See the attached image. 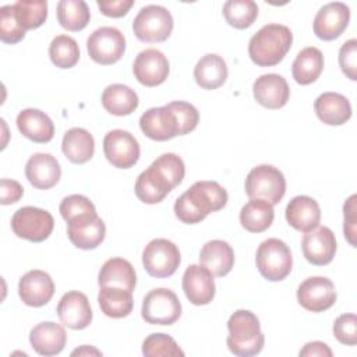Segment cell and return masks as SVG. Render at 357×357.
Segmentation results:
<instances>
[{"label": "cell", "instance_id": "5bb4252c", "mask_svg": "<svg viewBox=\"0 0 357 357\" xmlns=\"http://www.w3.org/2000/svg\"><path fill=\"white\" fill-rule=\"evenodd\" d=\"M350 21V8L342 1H333L322 6L317 13L312 29L317 38L322 40H333L339 38L347 28Z\"/></svg>", "mask_w": 357, "mask_h": 357}, {"label": "cell", "instance_id": "8992f818", "mask_svg": "<svg viewBox=\"0 0 357 357\" xmlns=\"http://www.w3.org/2000/svg\"><path fill=\"white\" fill-rule=\"evenodd\" d=\"M173 17L170 11L158 4L142 7L132 21V32L146 43H156L166 40L173 31Z\"/></svg>", "mask_w": 357, "mask_h": 357}, {"label": "cell", "instance_id": "7dc6e473", "mask_svg": "<svg viewBox=\"0 0 357 357\" xmlns=\"http://www.w3.org/2000/svg\"><path fill=\"white\" fill-rule=\"evenodd\" d=\"M356 201H357V195L353 194L351 197L347 198V201L343 205V216H344L343 233L351 247L357 245V241H356V237H357V234H356V223H357Z\"/></svg>", "mask_w": 357, "mask_h": 357}, {"label": "cell", "instance_id": "9a60e30c", "mask_svg": "<svg viewBox=\"0 0 357 357\" xmlns=\"http://www.w3.org/2000/svg\"><path fill=\"white\" fill-rule=\"evenodd\" d=\"M336 237L326 226H317L307 231L301 240V250L305 259L318 266L331 264L336 254Z\"/></svg>", "mask_w": 357, "mask_h": 357}, {"label": "cell", "instance_id": "3957f363", "mask_svg": "<svg viewBox=\"0 0 357 357\" xmlns=\"http://www.w3.org/2000/svg\"><path fill=\"white\" fill-rule=\"evenodd\" d=\"M229 336L226 339L229 350L238 357H251L264 349L265 336L261 331L259 319L248 310H237L227 321Z\"/></svg>", "mask_w": 357, "mask_h": 357}, {"label": "cell", "instance_id": "d590c367", "mask_svg": "<svg viewBox=\"0 0 357 357\" xmlns=\"http://www.w3.org/2000/svg\"><path fill=\"white\" fill-rule=\"evenodd\" d=\"M59 24L71 32L82 31L89 20V7L84 0H61L56 7Z\"/></svg>", "mask_w": 357, "mask_h": 357}, {"label": "cell", "instance_id": "484cf974", "mask_svg": "<svg viewBox=\"0 0 357 357\" xmlns=\"http://www.w3.org/2000/svg\"><path fill=\"white\" fill-rule=\"evenodd\" d=\"M317 117L328 126H342L351 117L349 99L336 92H324L314 102Z\"/></svg>", "mask_w": 357, "mask_h": 357}, {"label": "cell", "instance_id": "5b68a950", "mask_svg": "<svg viewBox=\"0 0 357 357\" xmlns=\"http://www.w3.org/2000/svg\"><path fill=\"white\" fill-rule=\"evenodd\" d=\"M244 187L248 198L264 199L273 206L280 202L286 192V178L278 167L259 165L250 170Z\"/></svg>", "mask_w": 357, "mask_h": 357}, {"label": "cell", "instance_id": "60d3db41", "mask_svg": "<svg viewBox=\"0 0 357 357\" xmlns=\"http://www.w3.org/2000/svg\"><path fill=\"white\" fill-rule=\"evenodd\" d=\"M151 166L156 169L173 188L183 181L185 174L184 162L176 153H163L155 159Z\"/></svg>", "mask_w": 357, "mask_h": 357}, {"label": "cell", "instance_id": "7a4b0ae2", "mask_svg": "<svg viewBox=\"0 0 357 357\" xmlns=\"http://www.w3.org/2000/svg\"><path fill=\"white\" fill-rule=\"evenodd\" d=\"M293 43V33L289 26L282 24L264 25L248 43V56L259 67L279 64Z\"/></svg>", "mask_w": 357, "mask_h": 357}, {"label": "cell", "instance_id": "cb8c5ba5", "mask_svg": "<svg viewBox=\"0 0 357 357\" xmlns=\"http://www.w3.org/2000/svg\"><path fill=\"white\" fill-rule=\"evenodd\" d=\"M286 220L293 229L307 233L319 225L321 208L314 198L297 195L286 206Z\"/></svg>", "mask_w": 357, "mask_h": 357}, {"label": "cell", "instance_id": "f907efd6", "mask_svg": "<svg viewBox=\"0 0 357 357\" xmlns=\"http://www.w3.org/2000/svg\"><path fill=\"white\" fill-rule=\"evenodd\" d=\"M332 350L329 349V346L324 342H308L301 350H300V356L303 357H332Z\"/></svg>", "mask_w": 357, "mask_h": 357}, {"label": "cell", "instance_id": "ee69618b", "mask_svg": "<svg viewBox=\"0 0 357 357\" xmlns=\"http://www.w3.org/2000/svg\"><path fill=\"white\" fill-rule=\"evenodd\" d=\"M60 215L66 222L73 220L74 218L88 215V213H96L95 205L92 201L81 194H73L60 202Z\"/></svg>", "mask_w": 357, "mask_h": 357}, {"label": "cell", "instance_id": "44dd1931", "mask_svg": "<svg viewBox=\"0 0 357 357\" xmlns=\"http://www.w3.org/2000/svg\"><path fill=\"white\" fill-rule=\"evenodd\" d=\"M139 128L153 141H167L178 135L174 113L167 105L148 109L139 117Z\"/></svg>", "mask_w": 357, "mask_h": 357}, {"label": "cell", "instance_id": "52a82bcc", "mask_svg": "<svg viewBox=\"0 0 357 357\" xmlns=\"http://www.w3.org/2000/svg\"><path fill=\"white\" fill-rule=\"evenodd\" d=\"M53 227L54 219L52 213L36 206L20 208L11 218L14 234L32 243L45 241L52 234Z\"/></svg>", "mask_w": 357, "mask_h": 357}, {"label": "cell", "instance_id": "1f68e13d", "mask_svg": "<svg viewBox=\"0 0 357 357\" xmlns=\"http://www.w3.org/2000/svg\"><path fill=\"white\" fill-rule=\"evenodd\" d=\"M324 54L319 49L314 46L304 47L298 52L291 66L294 81L300 85H310L315 82L324 70Z\"/></svg>", "mask_w": 357, "mask_h": 357}, {"label": "cell", "instance_id": "30bf717a", "mask_svg": "<svg viewBox=\"0 0 357 357\" xmlns=\"http://www.w3.org/2000/svg\"><path fill=\"white\" fill-rule=\"evenodd\" d=\"M89 57L102 66L117 63L126 52V38L114 26H100L86 39Z\"/></svg>", "mask_w": 357, "mask_h": 357}, {"label": "cell", "instance_id": "277c9868", "mask_svg": "<svg viewBox=\"0 0 357 357\" xmlns=\"http://www.w3.org/2000/svg\"><path fill=\"white\" fill-rule=\"evenodd\" d=\"M255 262L262 278L269 282H280L291 272L293 257L284 241L272 237L259 244Z\"/></svg>", "mask_w": 357, "mask_h": 357}, {"label": "cell", "instance_id": "816d5d0a", "mask_svg": "<svg viewBox=\"0 0 357 357\" xmlns=\"http://www.w3.org/2000/svg\"><path fill=\"white\" fill-rule=\"evenodd\" d=\"M71 356H102V353L99 350H96L95 347H92V346L84 344L79 349H75L71 353Z\"/></svg>", "mask_w": 357, "mask_h": 357}, {"label": "cell", "instance_id": "4dcf8cb0", "mask_svg": "<svg viewBox=\"0 0 357 357\" xmlns=\"http://www.w3.org/2000/svg\"><path fill=\"white\" fill-rule=\"evenodd\" d=\"M135 195L144 204H159L173 190L166 178L152 166L144 170L135 180Z\"/></svg>", "mask_w": 357, "mask_h": 357}, {"label": "cell", "instance_id": "836d02e7", "mask_svg": "<svg viewBox=\"0 0 357 357\" xmlns=\"http://www.w3.org/2000/svg\"><path fill=\"white\" fill-rule=\"evenodd\" d=\"M98 303L106 317L124 318L132 311V291L114 286H103L99 290Z\"/></svg>", "mask_w": 357, "mask_h": 357}, {"label": "cell", "instance_id": "6da1fadb", "mask_svg": "<svg viewBox=\"0 0 357 357\" xmlns=\"http://www.w3.org/2000/svg\"><path fill=\"white\" fill-rule=\"evenodd\" d=\"M227 191L218 181H195L174 202V213L185 225L202 222L227 204Z\"/></svg>", "mask_w": 357, "mask_h": 357}, {"label": "cell", "instance_id": "f35d334b", "mask_svg": "<svg viewBox=\"0 0 357 357\" xmlns=\"http://www.w3.org/2000/svg\"><path fill=\"white\" fill-rule=\"evenodd\" d=\"M15 18L20 25L28 29H36L42 26L47 18V1H32V0H20L13 4Z\"/></svg>", "mask_w": 357, "mask_h": 357}, {"label": "cell", "instance_id": "ab89813d", "mask_svg": "<svg viewBox=\"0 0 357 357\" xmlns=\"http://www.w3.org/2000/svg\"><path fill=\"white\" fill-rule=\"evenodd\" d=\"M142 354L146 357H176L184 356L176 340L166 333H151L142 342Z\"/></svg>", "mask_w": 357, "mask_h": 357}, {"label": "cell", "instance_id": "d4e9b609", "mask_svg": "<svg viewBox=\"0 0 357 357\" xmlns=\"http://www.w3.org/2000/svg\"><path fill=\"white\" fill-rule=\"evenodd\" d=\"M17 127L25 138L36 144H46L54 135L52 119L39 109L21 110L17 116Z\"/></svg>", "mask_w": 357, "mask_h": 357}, {"label": "cell", "instance_id": "4fadbf2b", "mask_svg": "<svg viewBox=\"0 0 357 357\" xmlns=\"http://www.w3.org/2000/svg\"><path fill=\"white\" fill-rule=\"evenodd\" d=\"M169 71L170 66L167 57L153 47L139 52L132 64V73L137 81L149 88L163 84Z\"/></svg>", "mask_w": 357, "mask_h": 357}, {"label": "cell", "instance_id": "74e56055", "mask_svg": "<svg viewBox=\"0 0 357 357\" xmlns=\"http://www.w3.org/2000/svg\"><path fill=\"white\" fill-rule=\"evenodd\" d=\"M49 57L59 68H71L79 60V47L74 38L57 35L49 46Z\"/></svg>", "mask_w": 357, "mask_h": 357}, {"label": "cell", "instance_id": "2e32d148", "mask_svg": "<svg viewBox=\"0 0 357 357\" xmlns=\"http://www.w3.org/2000/svg\"><path fill=\"white\" fill-rule=\"evenodd\" d=\"M67 236L79 250H93L105 240L106 226L98 213H88L67 222Z\"/></svg>", "mask_w": 357, "mask_h": 357}, {"label": "cell", "instance_id": "ffe728a7", "mask_svg": "<svg viewBox=\"0 0 357 357\" xmlns=\"http://www.w3.org/2000/svg\"><path fill=\"white\" fill-rule=\"evenodd\" d=\"M255 100L271 110L283 107L290 98V88L287 81L275 73L259 75L252 85Z\"/></svg>", "mask_w": 357, "mask_h": 357}, {"label": "cell", "instance_id": "8d00e7d4", "mask_svg": "<svg viewBox=\"0 0 357 357\" xmlns=\"http://www.w3.org/2000/svg\"><path fill=\"white\" fill-rule=\"evenodd\" d=\"M226 22L237 29L250 28L258 17V6L252 0H229L223 4Z\"/></svg>", "mask_w": 357, "mask_h": 357}, {"label": "cell", "instance_id": "7402d4cb", "mask_svg": "<svg viewBox=\"0 0 357 357\" xmlns=\"http://www.w3.org/2000/svg\"><path fill=\"white\" fill-rule=\"evenodd\" d=\"M25 176L35 188L49 190L59 183L61 167L53 155L38 152L26 160Z\"/></svg>", "mask_w": 357, "mask_h": 357}, {"label": "cell", "instance_id": "f1b7e54d", "mask_svg": "<svg viewBox=\"0 0 357 357\" xmlns=\"http://www.w3.org/2000/svg\"><path fill=\"white\" fill-rule=\"evenodd\" d=\"M227 64L219 54L208 53L202 56L194 67L195 82L202 89H218L227 79Z\"/></svg>", "mask_w": 357, "mask_h": 357}, {"label": "cell", "instance_id": "681fc988", "mask_svg": "<svg viewBox=\"0 0 357 357\" xmlns=\"http://www.w3.org/2000/svg\"><path fill=\"white\" fill-rule=\"evenodd\" d=\"M100 13L106 17L120 18L128 13V10L134 6V0H112V1H96Z\"/></svg>", "mask_w": 357, "mask_h": 357}, {"label": "cell", "instance_id": "7bdbcfd3", "mask_svg": "<svg viewBox=\"0 0 357 357\" xmlns=\"http://www.w3.org/2000/svg\"><path fill=\"white\" fill-rule=\"evenodd\" d=\"M167 106L174 113L178 135H185L195 130L199 121V113L194 105L184 100H176L167 103Z\"/></svg>", "mask_w": 357, "mask_h": 357}, {"label": "cell", "instance_id": "e0dca14e", "mask_svg": "<svg viewBox=\"0 0 357 357\" xmlns=\"http://www.w3.org/2000/svg\"><path fill=\"white\" fill-rule=\"evenodd\" d=\"M56 311L60 322L74 331H81L89 326L93 317L88 297L77 290L63 294Z\"/></svg>", "mask_w": 357, "mask_h": 357}, {"label": "cell", "instance_id": "83f0119b", "mask_svg": "<svg viewBox=\"0 0 357 357\" xmlns=\"http://www.w3.org/2000/svg\"><path fill=\"white\" fill-rule=\"evenodd\" d=\"M98 283L99 287L114 286L134 291L137 284V273L131 262L124 258L114 257L107 259L102 265L98 276Z\"/></svg>", "mask_w": 357, "mask_h": 357}, {"label": "cell", "instance_id": "8fae6325", "mask_svg": "<svg viewBox=\"0 0 357 357\" xmlns=\"http://www.w3.org/2000/svg\"><path fill=\"white\" fill-rule=\"evenodd\" d=\"M103 153L109 163L119 169H130L139 159V144L126 130H112L103 138Z\"/></svg>", "mask_w": 357, "mask_h": 357}, {"label": "cell", "instance_id": "bcb514c9", "mask_svg": "<svg viewBox=\"0 0 357 357\" xmlns=\"http://www.w3.org/2000/svg\"><path fill=\"white\" fill-rule=\"evenodd\" d=\"M339 66L343 74L351 79H357V40L349 39L339 49Z\"/></svg>", "mask_w": 357, "mask_h": 357}, {"label": "cell", "instance_id": "e575fe53", "mask_svg": "<svg viewBox=\"0 0 357 357\" xmlns=\"http://www.w3.org/2000/svg\"><path fill=\"white\" fill-rule=\"evenodd\" d=\"M273 206L258 198H250V201L240 211V223L250 233H262L273 222Z\"/></svg>", "mask_w": 357, "mask_h": 357}, {"label": "cell", "instance_id": "4316f807", "mask_svg": "<svg viewBox=\"0 0 357 357\" xmlns=\"http://www.w3.org/2000/svg\"><path fill=\"white\" fill-rule=\"evenodd\" d=\"M199 264L213 276H226L234 265V251L227 241L211 240L199 251Z\"/></svg>", "mask_w": 357, "mask_h": 357}, {"label": "cell", "instance_id": "ba28073f", "mask_svg": "<svg viewBox=\"0 0 357 357\" xmlns=\"http://www.w3.org/2000/svg\"><path fill=\"white\" fill-rule=\"evenodd\" d=\"M181 255L178 247L167 238L151 240L142 252V265L153 278H169L180 266Z\"/></svg>", "mask_w": 357, "mask_h": 357}, {"label": "cell", "instance_id": "f546056e", "mask_svg": "<svg viewBox=\"0 0 357 357\" xmlns=\"http://www.w3.org/2000/svg\"><path fill=\"white\" fill-rule=\"evenodd\" d=\"M61 151L70 162L82 165L92 159L95 153V139L88 130L74 127L64 134Z\"/></svg>", "mask_w": 357, "mask_h": 357}, {"label": "cell", "instance_id": "c3c4849f", "mask_svg": "<svg viewBox=\"0 0 357 357\" xmlns=\"http://www.w3.org/2000/svg\"><path fill=\"white\" fill-rule=\"evenodd\" d=\"M24 195V188L22 185L10 178H1L0 181V204L1 205H10L15 204L21 199Z\"/></svg>", "mask_w": 357, "mask_h": 357}, {"label": "cell", "instance_id": "d6a6232c", "mask_svg": "<svg viewBox=\"0 0 357 357\" xmlns=\"http://www.w3.org/2000/svg\"><path fill=\"white\" fill-rule=\"evenodd\" d=\"M102 106L113 116H128L138 107V95L123 84H112L102 93Z\"/></svg>", "mask_w": 357, "mask_h": 357}, {"label": "cell", "instance_id": "d6986e66", "mask_svg": "<svg viewBox=\"0 0 357 357\" xmlns=\"http://www.w3.org/2000/svg\"><path fill=\"white\" fill-rule=\"evenodd\" d=\"M181 284L185 297L194 305L209 304L216 293L213 275L201 264H192L184 271Z\"/></svg>", "mask_w": 357, "mask_h": 357}, {"label": "cell", "instance_id": "f6af8a7d", "mask_svg": "<svg viewBox=\"0 0 357 357\" xmlns=\"http://www.w3.org/2000/svg\"><path fill=\"white\" fill-rule=\"evenodd\" d=\"M335 337L346 346L357 343V317L354 314H342L333 322Z\"/></svg>", "mask_w": 357, "mask_h": 357}, {"label": "cell", "instance_id": "b9f144b4", "mask_svg": "<svg viewBox=\"0 0 357 357\" xmlns=\"http://www.w3.org/2000/svg\"><path fill=\"white\" fill-rule=\"evenodd\" d=\"M25 29L15 18L13 4L3 6L0 8V39L4 43H18L25 38Z\"/></svg>", "mask_w": 357, "mask_h": 357}, {"label": "cell", "instance_id": "7c38bea8", "mask_svg": "<svg viewBox=\"0 0 357 357\" xmlns=\"http://www.w3.org/2000/svg\"><path fill=\"white\" fill-rule=\"evenodd\" d=\"M337 294L331 279L324 276H312L305 279L297 287L298 304L311 312H322L336 303Z\"/></svg>", "mask_w": 357, "mask_h": 357}, {"label": "cell", "instance_id": "9c48e42d", "mask_svg": "<svg viewBox=\"0 0 357 357\" xmlns=\"http://www.w3.org/2000/svg\"><path fill=\"white\" fill-rule=\"evenodd\" d=\"M141 315L152 325H173L181 315V303L170 289H152L144 297Z\"/></svg>", "mask_w": 357, "mask_h": 357}, {"label": "cell", "instance_id": "603a6c76", "mask_svg": "<svg viewBox=\"0 0 357 357\" xmlns=\"http://www.w3.org/2000/svg\"><path fill=\"white\" fill-rule=\"evenodd\" d=\"M67 342V333L60 324L46 321L31 329L29 343L32 349L40 356L59 354Z\"/></svg>", "mask_w": 357, "mask_h": 357}, {"label": "cell", "instance_id": "ac0fdd59", "mask_svg": "<svg viewBox=\"0 0 357 357\" xmlns=\"http://www.w3.org/2000/svg\"><path fill=\"white\" fill-rule=\"evenodd\" d=\"M18 294L24 304L29 307H43L54 294L53 279L45 271H28L18 282Z\"/></svg>", "mask_w": 357, "mask_h": 357}]
</instances>
